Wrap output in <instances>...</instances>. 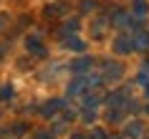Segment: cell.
Listing matches in <instances>:
<instances>
[{"instance_id": "12", "label": "cell", "mask_w": 149, "mask_h": 139, "mask_svg": "<svg viewBox=\"0 0 149 139\" xmlns=\"http://www.w3.org/2000/svg\"><path fill=\"white\" fill-rule=\"evenodd\" d=\"M66 46H68V48H73V51H84V48H86V46H84V41L73 38V36H71L68 41H66Z\"/></svg>"}, {"instance_id": "16", "label": "cell", "mask_w": 149, "mask_h": 139, "mask_svg": "<svg viewBox=\"0 0 149 139\" xmlns=\"http://www.w3.org/2000/svg\"><path fill=\"white\" fill-rule=\"evenodd\" d=\"M81 8H84V10H88V13H91V10L96 8V3H94V0H84V3H81Z\"/></svg>"}, {"instance_id": "8", "label": "cell", "mask_w": 149, "mask_h": 139, "mask_svg": "<svg viewBox=\"0 0 149 139\" xmlns=\"http://www.w3.org/2000/svg\"><path fill=\"white\" fill-rule=\"evenodd\" d=\"M134 15L136 18L147 15V3H144V0H134Z\"/></svg>"}, {"instance_id": "26", "label": "cell", "mask_w": 149, "mask_h": 139, "mask_svg": "<svg viewBox=\"0 0 149 139\" xmlns=\"http://www.w3.org/2000/svg\"><path fill=\"white\" fill-rule=\"evenodd\" d=\"M0 25H3V20H0Z\"/></svg>"}, {"instance_id": "13", "label": "cell", "mask_w": 149, "mask_h": 139, "mask_svg": "<svg viewBox=\"0 0 149 139\" xmlns=\"http://www.w3.org/2000/svg\"><path fill=\"white\" fill-rule=\"evenodd\" d=\"M63 31L68 33V36H73V33L79 31V20L73 18V20H66V25H63Z\"/></svg>"}, {"instance_id": "23", "label": "cell", "mask_w": 149, "mask_h": 139, "mask_svg": "<svg viewBox=\"0 0 149 139\" xmlns=\"http://www.w3.org/2000/svg\"><path fill=\"white\" fill-rule=\"evenodd\" d=\"M144 111H147V114H149V106H147V109H144Z\"/></svg>"}, {"instance_id": "11", "label": "cell", "mask_w": 149, "mask_h": 139, "mask_svg": "<svg viewBox=\"0 0 149 139\" xmlns=\"http://www.w3.org/2000/svg\"><path fill=\"white\" fill-rule=\"evenodd\" d=\"M56 109H61V101H51V104H46V106H43V116H53Z\"/></svg>"}, {"instance_id": "10", "label": "cell", "mask_w": 149, "mask_h": 139, "mask_svg": "<svg viewBox=\"0 0 149 139\" xmlns=\"http://www.w3.org/2000/svg\"><path fill=\"white\" fill-rule=\"evenodd\" d=\"M86 86V78H76L73 84L68 86V94H81V89Z\"/></svg>"}, {"instance_id": "4", "label": "cell", "mask_w": 149, "mask_h": 139, "mask_svg": "<svg viewBox=\"0 0 149 139\" xmlns=\"http://www.w3.org/2000/svg\"><path fill=\"white\" fill-rule=\"evenodd\" d=\"M119 76H121V66L119 63H106V78L109 81H116Z\"/></svg>"}, {"instance_id": "2", "label": "cell", "mask_w": 149, "mask_h": 139, "mask_svg": "<svg viewBox=\"0 0 149 139\" xmlns=\"http://www.w3.org/2000/svg\"><path fill=\"white\" fill-rule=\"evenodd\" d=\"M114 48H116V53H121V56H124V53H132V51H134V48H132V41H129V38H116V41H114Z\"/></svg>"}, {"instance_id": "5", "label": "cell", "mask_w": 149, "mask_h": 139, "mask_svg": "<svg viewBox=\"0 0 149 139\" xmlns=\"http://www.w3.org/2000/svg\"><path fill=\"white\" fill-rule=\"evenodd\" d=\"M71 68L76 71V73H84L86 68H91V58H79V61H73V66Z\"/></svg>"}, {"instance_id": "21", "label": "cell", "mask_w": 149, "mask_h": 139, "mask_svg": "<svg viewBox=\"0 0 149 139\" xmlns=\"http://www.w3.org/2000/svg\"><path fill=\"white\" fill-rule=\"evenodd\" d=\"M36 139H53V134H48V131H38Z\"/></svg>"}, {"instance_id": "3", "label": "cell", "mask_w": 149, "mask_h": 139, "mask_svg": "<svg viewBox=\"0 0 149 139\" xmlns=\"http://www.w3.org/2000/svg\"><path fill=\"white\" fill-rule=\"evenodd\" d=\"M25 46H28V51H31V53H36V56H43V53H46V48L40 46V41L36 38V36H33V38H28V43H25Z\"/></svg>"}, {"instance_id": "24", "label": "cell", "mask_w": 149, "mask_h": 139, "mask_svg": "<svg viewBox=\"0 0 149 139\" xmlns=\"http://www.w3.org/2000/svg\"><path fill=\"white\" fill-rule=\"evenodd\" d=\"M111 139H121V137H111Z\"/></svg>"}, {"instance_id": "15", "label": "cell", "mask_w": 149, "mask_h": 139, "mask_svg": "<svg viewBox=\"0 0 149 139\" xmlns=\"http://www.w3.org/2000/svg\"><path fill=\"white\" fill-rule=\"evenodd\" d=\"M25 129H28L25 124H15V126H13V134H15V137H20V134H25Z\"/></svg>"}, {"instance_id": "19", "label": "cell", "mask_w": 149, "mask_h": 139, "mask_svg": "<svg viewBox=\"0 0 149 139\" xmlns=\"http://www.w3.org/2000/svg\"><path fill=\"white\" fill-rule=\"evenodd\" d=\"M96 119V111L94 109H91V111H86V114H84V122H94Z\"/></svg>"}, {"instance_id": "7", "label": "cell", "mask_w": 149, "mask_h": 139, "mask_svg": "<svg viewBox=\"0 0 149 139\" xmlns=\"http://www.w3.org/2000/svg\"><path fill=\"white\" fill-rule=\"evenodd\" d=\"M124 99H126V94H124V91L111 94V96H109V106H121V104H124Z\"/></svg>"}, {"instance_id": "1", "label": "cell", "mask_w": 149, "mask_h": 139, "mask_svg": "<svg viewBox=\"0 0 149 139\" xmlns=\"http://www.w3.org/2000/svg\"><path fill=\"white\" fill-rule=\"evenodd\" d=\"M129 41H132V48H136V51L149 48V33L147 31H134V36Z\"/></svg>"}, {"instance_id": "9", "label": "cell", "mask_w": 149, "mask_h": 139, "mask_svg": "<svg viewBox=\"0 0 149 139\" xmlns=\"http://www.w3.org/2000/svg\"><path fill=\"white\" fill-rule=\"evenodd\" d=\"M111 23H114V25H124V23H129V15L121 13V10H116V13L111 15Z\"/></svg>"}, {"instance_id": "20", "label": "cell", "mask_w": 149, "mask_h": 139, "mask_svg": "<svg viewBox=\"0 0 149 139\" xmlns=\"http://www.w3.org/2000/svg\"><path fill=\"white\" fill-rule=\"evenodd\" d=\"M121 119V111H109V122H119Z\"/></svg>"}, {"instance_id": "14", "label": "cell", "mask_w": 149, "mask_h": 139, "mask_svg": "<svg viewBox=\"0 0 149 139\" xmlns=\"http://www.w3.org/2000/svg\"><path fill=\"white\" fill-rule=\"evenodd\" d=\"M10 96H13V89H10V86L0 89V101H3V99H10Z\"/></svg>"}, {"instance_id": "17", "label": "cell", "mask_w": 149, "mask_h": 139, "mask_svg": "<svg viewBox=\"0 0 149 139\" xmlns=\"http://www.w3.org/2000/svg\"><path fill=\"white\" fill-rule=\"evenodd\" d=\"M101 28H104V20H96V23H94V33H96V36H101Z\"/></svg>"}, {"instance_id": "6", "label": "cell", "mask_w": 149, "mask_h": 139, "mask_svg": "<svg viewBox=\"0 0 149 139\" xmlns=\"http://www.w3.org/2000/svg\"><path fill=\"white\" fill-rule=\"evenodd\" d=\"M124 134H126V137H139V134H141V122H132V124H126Z\"/></svg>"}, {"instance_id": "18", "label": "cell", "mask_w": 149, "mask_h": 139, "mask_svg": "<svg viewBox=\"0 0 149 139\" xmlns=\"http://www.w3.org/2000/svg\"><path fill=\"white\" fill-rule=\"evenodd\" d=\"M91 139H106V134H104V129H94V134H91Z\"/></svg>"}, {"instance_id": "22", "label": "cell", "mask_w": 149, "mask_h": 139, "mask_svg": "<svg viewBox=\"0 0 149 139\" xmlns=\"http://www.w3.org/2000/svg\"><path fill=\"white\" fill-rule=\"evenodd\" d=\"M71 139H86V137H84V134H73Z\"/></svg>"}, {"instance_id": "25", "label": "cell", "mask_w": 149, "mask_h": 139, "mask_svg": "<svg viewBox=\"0 0 149 139\" xmlns=\"http://www.w3.org/2000/svg\"><path fill=\"white\" fill-rule=\"evenodd\" d=\"M147 96H149V86H147Z\"/></svg>"}]
</instances>
